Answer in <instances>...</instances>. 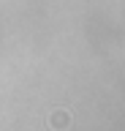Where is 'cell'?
I'll return each instance as SVG.
<instances>
[{"mask_svg":"<svg viewBox=\"0 0 125 131\" xmlns=\"http://www.w3.org/2000/svg\"><path fill=\"white\" fill-rule=\"evenodd\" d=\"M49 126L54 131H65L68 126H71V112H65V109H54V112L49 115Z\"/></svg>","mask_w":125,"mask_h":131,"instance_id":"1","label":"cell"}]
</instances>
